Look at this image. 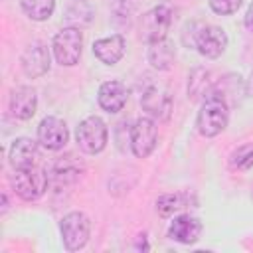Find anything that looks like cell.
Here are the masks:
<instances>
[{
    "mask_svg": "<svg viewBox=\"0 0 253 253\" xmlns=\"http://www.w3.org/2000/svg\"><path fill=\"white\" fill-rule=\"evenodd\" d=\"M186 206V198L182 194H162L156 200V211L162 217H170Z\"/></svg>",
    "mask_w": 253,
    "mask_h": 253,
    "instance_id": "cell-21",
    "label": "cell"
},
{
    "mask_svg": "<svg viewBox=\"0 0 253 253\" xmlns=\"http://www.w3.org/2000/svg\"><path fill=\"white\" fill-rule=\"evenodd\" d=\"M251 198H253V190H251Z\"/></svg>",
    "mask_w": 253,
    "mask_h": 253,
    "instance_id": "cell-25",
    "label": "cell"
},
{
    "mask_svg": "<svg viewBox=\"0 0 253 253\" xmlns=\"http://www.w3.org/2000/svg\"><path fill=\"white\" fill-rule=\"evenodd\" d=\"M172 95L166 87L162 85H148L142 91L140 97V107L146 111V115L150 119H158V121H168L170 113H172Z\"/></svg>",
    "mask_w": 253,
    "mask_h": 253,
    "instance_id": "cell-9",
    "label": "cell"
},
{
    "mask_svg": "<svg viewBox=\"0 0 253 253\" xmlns=\"http://www.w3.org/2000/svg\"><path fill=\"white\" fill-rule=\"evenodd\" d=\"M61 241L67 251H79L87 245L91 235V221L83 211H69L59 221Z\"/></svg>",
    "mask_w": 253,
    "mask_h": 253,
    "instance_id": "cell-6",
    "label": "cell"
},
{
    "mask_svg": "<svg viewBox=\"0 0 253 253\" xmlns=\"http://www.w3.org/2000/svg\"><path fill=\"white\" fill-rule=\"evenodd\" d=\"M51 49H53V57L59 65L71 67L75 63H79L81 51H83V34L79 28L69 26V28H61L51 42Z\"/></svg>",
    "mask_w": 253,
    "mask_h": 253,
    "instance_id": "cell-4",
    "label": "cell"
},
{
    "mask_svg": "<svg viewBox=\"0 0 253 253\" xmlns=\"http://www.w3.org/2000/svg\"><path fill=\"white\" fill-rule=\"evenodd\" d=\"M208 4H210V8H211L215 14H219V16H229V14H233V12L239 10L241 0H208Z\"/></svg>",
    "mask_w": 253,
    "mask_h": 253,
    "instance_id": "cell-23",
    "label": "cell"
},
{
    "mask_svg": "<svg viewBox=\"0 0 253 253\" xmlns=\"http://www.w3.org/2000/svg\"><path fill=\"white\" fill-rule=\"evenodd\" d=\"M125 49H126V42L121 34H115V36H109V38H101L93 43V53L95 57L105 63V65H115L123 59L125 55Z\"/></svg>",
    "mask_w": 253,
    "mask_h": 253,
    "instance_id": "cell-16",
    "label": "cell"
},
{
    "mask_svg": "<svg viewBox=\"0 0 253 253\" xmlns=\"http://www.w3.org/2000/svg\"><path fill=\"white\" fill-rule=\"evenodd\" d=\"M231 166L239 168V170H249L253 166V144H245V146H239L237 150H233Z\"/></svg>",
    "mask_w": 253,
    "mask_h": 253,
    "instance_id": "cell-22",
    "label": "cell"
},
{
    "mask_svg": "<svg viewBox=\"0 0 253 253\" xmlns=\"http://www.w3.org/2000/svg\"><path fill=\"white\" fill-rule=\"evenodd\" d=\"M172 20H174V12H172V6L168 2H162L154 8H150L140 18V38L146 43L164 40L168 30H170Z\"/></svg>",
    "mask_w": 253,
    "mask_h": 253,
    "instance_id": "cell-7",
    "label": "cell"
},
{
    "mask_svg": "<svg viewBox=\"0 0 253 253\" xmlns=\"http://www.w3.org/2000/svg\"><path fill=\"white\" fill-rule=\"evenodd\" d=\"M36 107H38V95L36 89L22 85L16 87L10 95V113L12 117H16L18 121H28L36 115Z\"/></svg>",
    "mask_w": 253,
    "mask_h": 253,
    "instance_id": "cell-15",
    "label": "cell"
},
{
    "mask_svg": "<svg viewBox=\"0 0 253 253\" xmlns=\"http://www.w3.org/2000/svg\"><path fill=\"white\" fill-rule=\"evenodd\" d=\"M24 14L34 22H45L55 10V0H20Z\"/></svg>",
    "mask_w": 253,
    "mask_h": 253,
    "instance_id": "cell-19",
    "label": "cell"
},
{
    "mask_svg": "<svg viewBox=\"0 0 253 253\" xmlns=\"http://www.w3.org/2000/svg\"><path fill=\"white\" fill-rule=\"evenodd\" d=\"M148 63L158 69V71H166L172 67L174 59H176V51H174V43L168 42L166 38L164 40H158V42H152L148 43Z\"/></svg>",
    "mask_w": 253,
    "mask_h": 253,
    "instance_id": "cell-18",
    "label": "cell"
},
{
    "mask_svg": "<svg viewBox=\"0 0 253 253\" xmlns=\"http://www.w3.org/2000/svg\"><path fill=\"white\" fill-rule=\"evenodd\" d=\"M182 40L186 45L194 47L200 55L208 59H217L225 47H227V34L213 24H204V22H192L184 28Z\"/></svg>",
    "mask_w": 253,
    "mask_h": 253,
    "instance_id": "cell-1",
    "label": "cell"
},
{
    "mask_svg": "<svg viewBox=\"0 0 253 253\" xmlns=\"http://www.w3.org/2000/svg\"><path fill=\"white\" fill-rule=\"evenodd\" d=\"M200 235H202V221L190 213L176 215L168 227V237L178 243H184V245L196 243L200 239Z\"/></svg>",
    "mask_w": 253,
    "mask_h": 253,
    "instance_id": "cell-12",
    "label": "cell"
},
{
    "mask_svg": "<svg viewBox=\"0 0 253 253\" xmlns=\"http://www.w3.org/2000/svg\"><path fill=\"white\" fill-rule=\"evenodd\" d=\"M227 123H229V105L219 95L208 93V97L204 99L198 111V119H196V126L200 134L206 138L217 136L219 132L225 130Z\"/></svg>",
    "mask_w": 253,
    "mask_h": 253,
    "instance_id": "cell-2",
    "label": "cell"
},
{
    "mask_svg": "<svg viewBox=\"0 0 253 253\" xmlns=\"http://www.w3.org/2000/svg\"><path fill=\"white\" fill-rule=\"evenodd\" d=\"M75 140H77V146L85 154L103 152L107 146V140H109V130H107L105 121L97 115L83 119L75 130Z\"/></svg>",
    "mask_w": 253,
    "mask_h": 253,
    "instance_id": "cell-5",
    "label": "cell"
},
{
    "mask_svg": "<svg viewBox=\"0 0 253 253\" xmlns=\"http://www.w3.org/2000/svg\"><path fill=\"white\" fill-rule=\"evenodd\" d=\"M158 142V128L150 117H140L130 126V150L136 158H148Z\"/></svg>",
    "mask_w": 253,
    "mask_h": 253,
    "instance_id": "cell-8",
    "label": "cell"
},
{
    "mask_svg": "<svg viewBox=\"0 0 253 253\" xmlns=\"http://www.w3.org/2000/svg\"><path fill=\"white\" fill-rule=\"evenodd\" d=\"M36 158H38V142L30 136H18L8 152V160L12 164L14 170H24V168H32L36 166Z\"/></svg>",
    "mask_w": 253,
    "mask_h": 253,
    "instance_id": "cell-14",
    "label": "cell"
},
{
    "mask_svg": "<svg viewBox=\"0 0 253 253\" xmlns=\"http://www.w3.org/2000/svg\"><path fill=\"white\" fill-rule=\"evenodd\" d=\"M126 99H128L126 87L121 81H115V79L101 83L99 93H97L99 107L103 111H107V113H119V111H123V107L126 105Z\"/></svg>",
    "mask_w": 253,
    "mask_h": 253,
    "instance_id": "cell-13",
    "label": "cell"
},
{
    "mask_svg": "<svg viewBox=\"0 0 253 253\" xmlns=\"http://www.w3.org/2000/svg\"><path fill=\"white\" fill-rule=\"evenodd\" d=\"M20 65H22V71L36 79V77H42L49 71V65H51V57H49V49L45 47V43L42 42H32L26 45V49L22 51V57H20Z\"/></svg>",
    "mask_w": 253,
    "mask_h": 253,
    "instance_id": "cell-10",
    "label": "cell"
},
{
    "mask_svg": "<svg viewBox=\"0 0 253 253\" xmlns=\"http://www.w3.org/2000/svg\"><path fill=\"white\" fill-rule=\"evenodd\" d=\"M69 140L65 121L57 117H45L38 125V142L47 150H61Z\"/></svg>",
    "mask_w": 253,
    "mask_h": 253,
    "instance_id": "cell-11",
    "label": "cell"
},
{
    "mask_svg": "<svg viewBox=\"0 0 253 253\" xmlns=\"http://www.w3.org/2000/svg\"><path fill=\"white\" fill-rule=\"evenodd\" d=\"M47 184H49V176L38 166L16 170L10 176L12 190L26 202H34V200L42 198L45 194V190H47Z\"/></svg>",
    "mask_w": 253,
    "mask_h": 253,
    "instance_id": "cell-3",
    "label": "cell"
},
{
    "mask_svg": "<svg viewBox=\"0 0 253 253\" xmlns=\"http://www.w3.org/2000/svg\"><path fill=\"white\" fill-rule=\"evenodd\" d=\"M210 71L206 69H194L188 81V97L190 99H200V97H208L210 93Z\"/></svg>",
    "mask_w": 253,
    "mask_h": 253,
    "instance_id": "cell-20",
    "label": "cell"
},
{
    "mask_svg": "<svg viewBox=\"0 0 253 253\" xmlns=\"http://www.w3.org/2000/svg\"><path fill=\"white\" fill-rule=\"evenodd\" d=\"M81 172H83V164L77 162L73 154H67V156H59L51 164V170L47 172V176L55 184H67V182H75Z\"/></svg>",
    "mask_w": 253,
    "mask_h": 253,
    "instance_id": "cell-17",
    "label": "cell"
},
{
    "mask_svg": "<svg viewBox=\"0 0 253 253\" xmlns=\"http://www.w3.org/2000/svg\"><path fill=\"white\" fill-rule=\"evenodd\" d=\"M245 28L249 30V32H253V2L249 4V8H247V12H245Z\"/></svg>",
    "mask_w": 253,
    "mask_h": 253,
    "instance_id": "cell-24",
    "label": "cell"
}]
</instances>
